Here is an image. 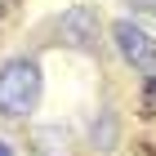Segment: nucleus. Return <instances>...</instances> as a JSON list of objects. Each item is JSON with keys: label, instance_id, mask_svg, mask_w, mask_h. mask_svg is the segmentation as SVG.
Returning <instances> with one entry per match:
<instances>
[{"label": "nucleus", "instance_id": "1", "mask_svg": "<svg viewBox=\"0 0 156 156\" xmlns=\"http://www.w3.org/2000/svg\"><path fill=\"white\" fill-rule=\"evenodd\" d=\"M40 67L31 58H9L0 67V116L9 120H27L31 112L40 107Z\"/></svg>", "mask_w": 156, "mask_h": 156}, {"label": "nucleus", "instance_id": "2", "mask_svg": "<svg viewBox=\"0 0 156 156\" xmlns=\"http://www.w3.org/2000/svg\"><path fill=\"white\" fill-rule=\"evenodd\" d=\"M112 36H116V49L120 58L129 62V67H138V72H147L156 58V40L147 36L138 23H129V18H120V23H112Z\"/></svg>", "mask_w": 156, "mask_h": 156}, {"label": "nucleus", "instance_id": "3", "mask_svg": "<svg viewBox=\"0 0 156 156\" xmlns=\"http://www.w3.org/2000/svg\"><path fill=\"white\" fill-rule=\"evenodd\" d=\"M98 23H94V13L85 9V5H76V9H67L58 18V40L62 45H76V49H89V40H94Z\"/></svg>", "mask_w": 156, "mask_h": 156}, {"label": "nucleus", "instance_id": "4", "mask_svg": "<svg viewBox=\"0 0 156 156\" xmlns=\"http://www.w3.org/2000/svg\"><path fill=\"white\" fill-rule=\"evenodd\" d=\"M31 152L36 156H72L76 143H72V129L67 125H40L31 134Z\"/></svg>", "mask_w": 156, "mask_h": 156}, {"label": "nucleus", "instance_id": "5", "mask_svg": "<svg viewBox=\"0 0 156 156\" xmlns=\"http://www.w3.org/2000/svg\"><path fill=\"white\" fill-rule=\"evenodd\" d=\"M147 94H152V103H156V58H152V67H147Z\"/></svg>", "mask_w": 156, "mask_h": 156}, {"label": "nucleus", "instance_id": "6", "mask_svg": "<svg viewBox=\"0 0 156 156\" xmlns=\"http://www.w3.org/2000/svg\"><path fill=\"white\" fill-rule=\"evenodd\" d=\"M129 5H138V9H156V0H129Z\"/></svg>", "mask_w": 156, "mask_h": 156}, {"label": "nucleus", "instance_id": "7", "mask_svg": "<svg viewBox=\"0 0 156 156\" xmlns=\"http://www.w3.org/2000/svg\"><path fill=\"white\" fill-rule=\"evenodd\" d=\"M5 9H9V0H0V13H5Z\"/></svg>", "mask_w": 156, "mask_h": 156}, {"label": "nucleus", "instance_id": "8", "mask_svg": "<svg viewBox=\"0 0 156 156\" xmlns=\"http://www.w3.org/2000/svg\"><path fill=\"white\" fill-rule=\"evenodd\" d=\"M0 156H9V147H5V143H0Z\"/></svg>", "mask_w": 156, "mask_h": 156}]
</instances>
